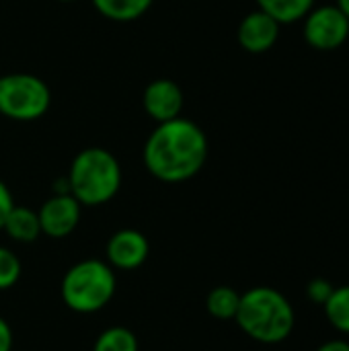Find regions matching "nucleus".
I'll return each instance as SVG.
<instances>
[{
	"label": "nucleus",
	"instance_id": "11",
	"mask_svg": "<svg viewBox=\"0 0 349 351\" xmlns=\"http://www.w3.org/2000/svg\"><path fill=\"white\" fill-rule=\"evenodd\" d=\"M2 230L14 243H21V245L35 243L39 239V234H41L39 216H37L35 210H31L27 206H12L6 220H4Z\"/></svg>",
	"mask_w": 349,
	"mask_h": 351
},
{
	"label": "nucleus",
	"instance_id": "8",
	"mask_svg": "<svg viewBox=\"0 0 349 351\" xmlns=\"http://www.w3.org/2000/svg\"><path fill=\"white\" fill-rule=\"evenodd\" d=\"M107 263L119 271H134L142 267L150 255L148 239L134 228H123L111 234L105 247Z\"/></svg>",
	"mask_w": 349,
	"mask_h": 351
},
{
	"label": "nucleus",
	"instance_id": "21",
	"mask_svg": "<svg viewBox=\"0 0 349 351\" xmlns=\"http://www.w3.org/2000/svg\"><path fill=\"white\" fill-rule=\"evenodd\" d=\"M317 351H349V341H346V339H331V341H325L323 346H319Z\"/></svg>",
	"mask_w": 349,
	"mask_h": 351
},
{
	"label": "nucleus",
	"instance_id": "15",
	"mask_svg": "<svg viewBox=\"0 0 349 351\" xmlns=\"http://www.w3.org/2000/svg\"><path fill=\"white\" fill-rule=\"evenodd\" d=\"M323 311L335 331L349 335V286L335 288Z\"/></svg>",
	"mask_w": 349,
	"mask_h": 351
},
{
	"label": "nucleus",
	"instance_id": "3",
	"mask_svg": "<svg viewBox=\"0 0 349 351\" xmlns=\"http://www.w3.org/2000/svg\"><path fill=\"white\" fill-rule=\"evenodd\" d=\"M66 179L78 204L95 208L111 202L119 193L121 167L109 150L91 146L74 156Z\"/></svg>",
	"mask_w": 349,
	"mask_h": 351
},
{
	"label": "nucleus",
	"instance_id": "2",
	"mask_svg": "<svg viewBox=\"0 0 349 351\" xmlns=\"http://www.w3.org/2000/svg\"><path fill=\"white\" fill-rule=\"evenodd\" d=\"M234 321L241 331L253 341L276 346L292 335L296 313L290 300L280 290L257 286L241 294V304Z\"/></svg>",
	"mask_w": 349,
	"mask_h": 351
},
{
	"label": "nucleus",
	"instance_id": "4",
	"mask_svg": "<svg viewBox=\"0 0 349 351\" xmlns=\"http://www.w3.org/2000/svg\"><path fill=\"white\" fill-rule=\"evenodd\" d=\"M117 292L115 269L101 259H84L74 263L62 278L60 294L66 308L78 315H95L103 311Z\"/></svg>",
	"mask_w": 349,
	"mask_h": 351
},
{
	"label": "nucleus",
	"instance_id": "16",
	"mask_svg": "<svg viewBox=\"0 0 349 351\" xmlns=\"http://www.w3.org/2000/svg\"><path fill=\"white\" fill-rule=\"evenodd\" d=\"M93 351H140L138 337L128 327H109L99 333Z\"/></svg>",
	"mask_w": 349,
	"mask_h": 351
},
{
	"label": "nucleus",
	"instance_id": "17",
	"mask_svg": "<svg viewBox=\"0 0 349 351\" xmlns=\"http://www.w3.org/2000/svg\"><path fill=\"white\" fill-rule=\"evenodd\" d=\"M23 274L21 259L6 247H0V292L10 290Z\"/></svg>",
	"mask_w": 349,
	"mask_h": 351
},
{
	"label": "nucleus",
	"instance_id": "10",
	"mask_svg": "<svg viewBox=\"0 0 349 351\" xmlns=\"http://www.w3.org/2000/svg\"><path fill=\"white\" fill-rule=\"evenodd\" d=\"M280 35V23L263 10L249 12L239 25V43L249 53H263L272 49Z\"/></svg>",
	"mask_w": 349,
	"mask_h": 351
},
{
	"label": "nucleus",
	"instance_id": "5",
	"mask_svg": "<svg viewBox=\"0 0 349 351\" xmlns=\"http://www.w3.org/2000/svg\"><path fill=\"white\" fill-rule=\"evenodd\" d=\"M51 105L49 86L35 74H2L0 76V115L12 121H35L47 113Z\"/></svg>",
	"mask_w": 349,
	"mask_h": 351
},
{
	"label": "nucleus",
	"instance_id": "19",
	"mask_svg": "<svg viewBox=\"0 0 349 351\" xmlns=\"http://www.w3.org/2000/svg\"><path fill=\"white\" fill-rule=\"evenodd\" d=\"M12 206H14V202H12L10 189L6 187L4 181H0V230H2L4 220H6V216H8V212H10Z\"/></svg>",
	"mask_w": 349,
	"mask_h": 351
},
{
	"label": "nucleus",
	"instance_id": "23",
	"mask_svg": "<svg viewBox=\"0 0 349 351\" xmlns=\"http://www.w3.org/2000/svg\"><path fill=\"white\" fill-rule=\"evenodd\" d=\"M60 2H76V0H60Z\"/></svg>",
	"mask_w": 349,
	"mask_h": 351
},
{
	"label": "nucleus",
	"instance_id": "13",
	"mask_svg": "<svg viewBox=\"0 0 349 351\" xmlns=\"http://www.w3.org/2000/svg\"><path fill=\"white\" fill-rule=\"evenodd\" d=\"M239 304H241V294L230 286H218L210 290L206 298V308L210 317L218 321H234L239 313Z\"/></svg>",
	"mask_w": 349,
	"mask_h": 351
},
{
	"label": "nucleus",
	"instance_id": "12",
	"mask_svg": "<svg viewBox=\"0 0 349 351\" xmlns=\"http://www.w3.org/2000/svg\"><path fill=\"white\" fill-rule=\"evenodd\" d=\"M91 2L105 19L115 23L136 21L152 6V0H91Z\"/></svg>",
	"mask_w": 349,
	"mask_h": 351
},
{
	"label": "nucleus",
	"instance_id": "9",
	"mask_svg": "<svg viewBox=\"0 0 349 351\" xmlns=\"http://www.w3.org/2000/svg\"><path fill=\"white\" fill-rule=\"evenodd\" d=\"M183 103H185L183 90H181V86H179L175 80H171V78L152 80V82L144 88V95H142L144 111H146L154 121H158V123L181 117Z\"/></svg>",
	"mask_w": 349,
	"mask_h": 351
},
{
	"label": "nucleus",
	"instance_id": "14",
	"mask_svg": "<svg viewBox=\"0 0 349 351\" xmlns=\"http://www.w3.org/2000/svg\"><path fill=\"white\" fill-rule=\"evenodd\" d=\"M259 10L274 16L280 25L296 23L313 10L315 0H257Z\"/></svg>",
	"mask_w": 349,
	"mask_h": 351
},
{
	"label": "nucleus",
	"instance_id": "6",
	"mask_svg": "<svg viewBox=\"0 0 349 351\" xmlns=\"http://www.w3.org/2000/svg\"><path fill=\"white\" fill-rule=\"evenodd\" d=\"M349 35V19L335 4L309 10L304 16V39L315 49L331 51L346 43Z\"/></svg>",
	"mask_w": 349,
	"mask_h": 351
},
{
	"label": "nucleus",
	"instance_id": "22",
	"mask_svg": "<svg viewBox=\"0 0 349 351\" xmlns=\"http://www.w3.org/2000/svg\"><path fill=\"white\" fill-rule=\"evenodd\" d=\"M337 6L341 8V12L349 19V0H337Z\"/></svg>",
	"mask_w": 349,
	"mask_h": 351
},
{
	"label": "nucleus",
	"instance_id": "20",
	"mask_svg": "<svg viewBox=\"0 0 349 351\" xmlns=\"http://www.w3.org/2000/svg\"><path fill=\"white\" fill-rule=\"evenodd\" d=\"M0 351H12V329L2 317H0Z\"/></svg>",
	"mask_w": 349,
	"mask_h": 351
},
{
	"label": "nucleus",
	"instance_id": "18",
	"mask_svg": "<svg viewBox=\"0 0 349 351\" xmlns=\"http://www.w3.org/2000/svg\"><path fill=\"white\" fill-rule=\"evenodd\" d=\"M333 290H335V286H333L329 280H325V278H315V280H311V282L306 284V298H309L313 304H317V306H325L327 300L331 298Z\"/></svg>",
	"mask_w": 349,
	"mask_h": 351
},
{
	"label": "nucleus",
	"instance_id": "7",
	"mask_svg": "<svg viewBox=\"0 0 349 351\" xmlns=\"http://www.w3.org/2000/svg\"><path fill=\"white\" fill-rule=\"evenodd\" d=\"M82 206L72 193H53L37 210L41 234L49 239H66L80 222Z\"/></svg>",
	"mask_w": 349,
	"mask_h": 351
},
{
	"label": "nucleus",
	"instance_id": "1",
	"mask_svg": "<svg viewBox=\"0 0 349 351\" xmlns=\"http://www.w3.org/2000/svg\"><path fill=\"white\" fill-rule=\"evenodd\" d=\"M206 158L208 138L195 121L185 117L158 123L142 150L146 171L163 183L193 179L204 169Z\"/></svg>",
	"mask_w": 349,
	"mask_h": 351
}]
</instances>
